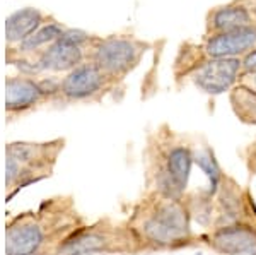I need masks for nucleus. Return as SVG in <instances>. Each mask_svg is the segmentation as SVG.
<instances>
[{"instance_id":"6ab92c4d","label":"nucleus","mask_w":256,"mask_h":255,"mask_svg":"<svg viewBox=\"0 0 256 255\" xmlns=\"http://www.w3.org/2000/svg\"><path fill=\"white\" fill-rule=\"evenodd\" d=\"M239 82H242V84H246L248 88H251V89H254L256 91V72L254 74H248V76H241V81Z\"/></svg>"},{"instance_id":"ddd939ff","label":"nucleus","mask_w":256,"mask_h":255,"mask_svg":"<svg viewBox=\"0 0 256 255\" xmlns=\"http://www.w3.org/2000/svg\"><path fill=\"white\" fill-rule=\"evenodd\" d=\"M43 26V14L34 7H24L6 19V38L9 43H22Z\"/></svg>"},{"instance_id":"9b49d317","label":"nucleus","mask_w":256,"mask_h":255,"mask_svg":"<svg viewBox=\"0 0 256 255\" xmlns=\"http://www.w3.org/2000/svg\"><path fill=\"white\" fill-rule=\"evenodd\" d=\"M254 26L253 9L242 0L218 6L207 14V36Z\"/></svg>"},{"instance_id":"423d86ee","label":"nucleus","mask_w":256,"mask_h":255,"mask_svg":"<svg viewBox=\"0 0 256 255\" xmlns=\"http://www.w3.org/2000/svg\"><path fill=\"white\" fill-rule=\"evenodd\" d=\"M48 238V226L38 214H20L7 224L6 255H38Z\"/></svg>"},{"instance_id":"7ed1b4c3","label":"nucleus","mask_w":256,"mask_h":255,"mask_svg":"<svg viewBox=\"0 0 256 255\" xmlns=\"http://www.w3.org/2000/svg\"><path fill=\"white\" fill-rule=\"evenodd\" d=\"M195 164V151L186 144H172L162 156V164L158 166L156 187L158 194L166 199H183Z\"/></svg>"},{"instance_id":"6e6552de","label":"nucleus","mask_w":256,"mask_h":255,"mask_svg":"<svg viewBox=\"0 0 256 255\" xmlns=\"http://www.w3.org/2000/svg\"><path fill=\"white\" fill-rule=\"evenodd\" d=\"M200 238L220 255H256V226L242 221L216 226Z\"/></svg>"},{"instance_id":"4468645a","label":"nucleus","mask_w":256,"mask_h":255,"mask_svg":"<svg viewBox=\"0 0 256 255\" xmlns=\"http://www.w3.org/2000/svg\"><path fill=\"white\" fill-rule=\"evenodd\" d=\"M217 204H218L217 226L239 223L242 219V216L246 214L244 199L241 197L236 185L232 182H230V185H226V182H222L220 190L217 194Z\"/></svg>"},{"instance_id":"39448f33","label":"nucleus","mask_w":256,"mask_h":255,"mask_svg":"<svg viewBox=\"0 0 256 255\" xmlns=\"http://www.w3.org/2000/svg\"><path fill=\"white\" fill-rule=\"evenodd\" d=\"M130 241L128 238L116 236V228H99L94 226H82L70 231L62 241H58L53 255H94L108 252H123L116 243Z\"/></svg>"},{"instance_id":"0eeeda50","label":"nucleus","mask_w":256,"mask_h":255,"mask_svg":"<svg viewBox=\"0 0 256 255\" xmlns=\"http://www.w3.org/2000/svg\"><path fill=\"white\" fill-rule=\"evenodd\" d=\"M111 81L92 62H84L60 81V96L67 101H86L99 96Z\"/></svg>"},{"instance_id":"a211bd4d","label":"nucleus","mask_w":256,"mask_h":255,"mask_svg":"<svg viewBox=\"0 0 256 255\" xmlns=\"http://www.w3.org/2000/svg\"><path fill=\"white\" fill-rule=\"evenodd\" d=\"M241 71H242V76L256 72V48H253V50L250 53H246L241 59Z\"/></svg>"},{"instance_id":"1a4fd4ad","label":"nucleus","mask_w":256,"mask_h":255,"mask_svg":"<svg viewBox=\"0 0 256 255\" xmlns=\"http://www.w3.org/2000/svg\"><path fill=\"white\" fill-rule=\"evenodd\" d=\"M253 48H256V24L205 36L202 50L205 59H242Z\"/></svg>"},{"instance_id":"aec40b11","label":"nucleus","mask_w":256,"mask_h":255,"mask_svg":"<svg viewBox=\"0 0 256 255\" xmlns=\"http://www.w3.org/2000/svg\"><path fill=\"white\" fill-rule=\"evenodd\" d=\"M253 18H254V24H256V6L253 7Z\"/></svg>"},{"instance_id":"dca6fc26","label":"nucleus","mask_w":256,"mask_h":255,"mask_svg":"<svg viewBox=\"0 0 256 255\" xmlns=\"http://www.w3.org/2000/svg\"><path fill=\"white\" fill-rule=\"evenodd\" d=\"M230 105L234 113L239 117V120L244 123H254L256 125V91L248 88L246 84L239 82L236 88L229 93Z\"/></svg>"},{"instance_id":"f3484780","label":"nucleus","mask_w":256,"mask_h":255,"mask_svg":"<svg viewBox=\"0 0 256 255\" xmlns=\"http://www.w3.org/2000/svg\"><path fill=\"white\" fill-rule=\"evenodd\" d=\"M65 28L60 23L53 21V23L43 24L38 31H34L30 38H26L22 43H19V52L20 53H32L36 50H40L41 47H46L52 45L53 41H56L64 35Z\"/></svg>"},{"instance_id":"2eb2a0df","label":"nucleus","mask_w":256,"mask_h":255,"mask_svg":"<svg viewBox=\"0 0 256 255\" xmlns=\"http://www.w3.org/2000/svg\"><path fill=\"white\" fill-rule=\"evenodd\" d=\"M195 164L202 170V173L208 178V188L205 190V194L214 199L220 190L222 182H224V173H222V168L218 164L214 151L210 147L195 151Z\"/></svg>"},{"instance_id":"f03ea898","label":"nucleus","mask_w":256,"mask_h":255,"mask_svg":"<svg viewBox=\"0 0 256 255\" xmlns=\"http://www.w3.org/2000/svg\"><path fill=\"white\" fill-rule=\"evenodd\" d=\"M147 43L128 36H108L104 40H94L89 59L96 64L111 81L123 79L140 64Z\"/></svg>"},{"instance_id":"20e7f679","label":"nucleus","mask_w":256,"mask_h":255,"mask_svg":"<svg viewBox=\"0 0 256 255\" xmlns=\"http://www.w3.org/2000/svg\"><path fill=\"white\" fill-rule=\"evenodd\" d=\"M241 59H205L188 77L198 91L218 96L232 91L241 81Z\"/></svg>"},{"instance_id":"9d476101","label":"nucleus","mask_w":256,"mask_h":255,"mask_svg":"<svg viewBox=\"0 0 256 255\" xmlns=\"http://www.w3.org/2000/svg\"><path fill=\"white\" fill-rule=\"evenodd\" d=\"M86 53L84 47L72 43L65 36H60L56 41L48 45L46 50L38 55V64L41 71L50 72H70L72 69L84 64Z\"/></svg>"},{"instance_id":"f8f14e48","label":"nucleus","mask_w":256,"mask_h":255,"mask_svg":"<svg viewBox=\"0 0 256 255\" xmlns=\"http://www.w3.org/2000/svg\"><path fill=\"white\" fill-rule=\"evenodd\" d=\"M40 82L30 77H9L6 82V108L9 113H20L43 100Z\"/></svg>"},{"instance_id":"f257e3e1","label":"nucleus","mask_w":256,"mask_h":255,"mask_svg":"<svg viewBox=\"0 0 256 255\" xmlns=\"http://www.w3.org/2000/svg\"><path fill=\"white\" fill-rule=\"evenodd\" d=\"M135 221L137 223L130 228L134 240L144 241L156 250L180 248L193 238L192 212L181 199L160 197L144 209L142 216H135Z\"/></svg>"}]
</instances>
